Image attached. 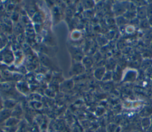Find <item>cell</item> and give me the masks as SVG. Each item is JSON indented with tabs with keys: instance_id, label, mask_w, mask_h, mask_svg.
<instances>
[{
	"instance_id": "cell-1",
	"label": "cell",
	"mask_w": 152,
	"mask_h": 132,
	"mask_svg": "<svg viewBox=\"0 0 152 132\" xmlns=\"http://www.w3.org/2000/svg\"><path fill=\"white\" fill-rule=\"evenodd\" d=\"M12 116V110L5 108L0 112V124L5 123Z\"/></svg>"
},
{
	"instance_id": "cell-2",
	"label": "cell",
	"mask_w": 152,
	"mask_h": 132,
	"mask_svg": "<svg viewBox=\"0 0 152 132\" xmlns=\"http://www.w3.org/2000/svg\"><path fill=\"white\" fill-rule=\"evenodd\" d=\"M4 101L3 100L2 98L0 96V112L4 109Z\"/></svg>"
}]
</instances>
